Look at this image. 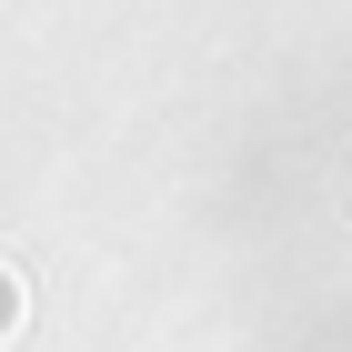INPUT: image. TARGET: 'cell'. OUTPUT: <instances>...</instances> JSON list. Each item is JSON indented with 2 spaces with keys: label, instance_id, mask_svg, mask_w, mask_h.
<instances>
[{
  "label": "cell",
  "instance_id": "obj_1",
  "mask_svg": "<svg viewBox=\"0 0 352 352\" xmlns=\"http://www.w3.org/2000/svg\"><path fill=\"white\" fill-rule=\"evenodd\" d=\"M21 312H30V302H21V272H0V342L21 332Z\"/></svg>",
  "mask_w": 352,
  "mask_h": 352
}]
</instances>
